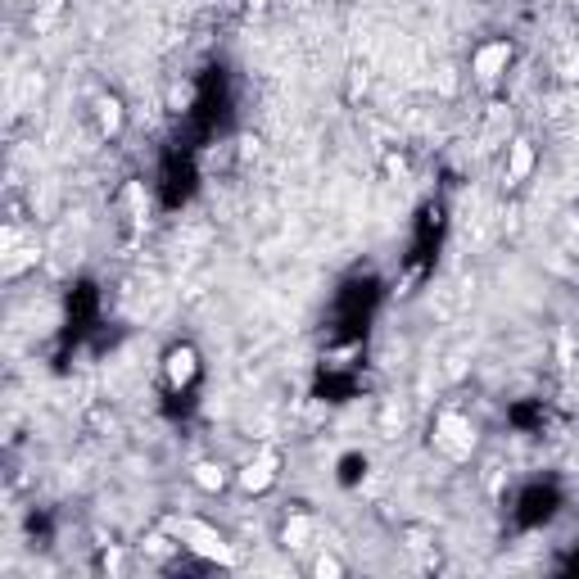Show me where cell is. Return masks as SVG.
<instances>
[{"label": "cell", "instance_id": "cell-1", "mask_svg": "<svg viewBox=\"0 0 579 579\" xmlns=\"http://www.w3.org/2000/svg\"><path fill=\"white\" fill-rule=\"evenodd\" d=\"M173 534H181V539H190V548H195V552H204V556H213V561H227V566L235 561V552L227 548V543H222L213 530H204V525H195V521H177V525H173Z\"/></svg>", "mask_w": 579, "mask_h": 579}, {"label": "cell", "instance_id": "cell-2", "mask_svg": "<svg viewBox=\"0 0 579 579\" xmlns=\"http://www.w3.org/2000/svg\"><path fill=\"white\" fill-rule=\"evenodd\" d=\"M435 444L444 448V453H453V457H466L471 453V425L462 421V416H439Z\"/></svg>", "mask_w": 579, "mask_h": 579}, {"label": "cell", "instance_id": "cell-3", "mask_svg": "<svg viewBox=\"0 0 579 579\" xmlns=\"http://www.w3.org/2000/svg\"><path fill=\"white\" fill-rule=\"evenodd\" d=\"M502 63H507V46H485L475 55V73H480V77H493Z\"/></svg>", "mask_w": 579, "mask_h": 579}, {"label": "cell", "instance_id": "cell-4", "mask_svg": "<svg viewBox=\"0 0 579 579\" xmlns=\"http://www.w3.org/2000/svg\"><path fill=\"white\" fill-rule=\"evenodd\" d=\"M190 371H195V353H190V349H181V353L168 358V376H173V385H186Z\"/></svg>", "mask_w": 579, "mask_h": 579}, {"label": "cell", "instance_id": "cell-5", "mask_svg": "<svg viewBox=\"0 0 579 579\" xmlns=\"http://www.w3.org/2000/svg\"><path fill=\"white\" fill-rule=\"evenodd\" d=\"M240 485L244 489H263V485H272V462H259V466H249L240 475Z\"/></svg>", "mask_w": 579, "mask_h": 579}, {"label": "cell", "instance_id": "cell-6", "mask_svg": "<svg viewBox=\"0 0 579 579\" xmlns=\"http://www.w3.org/2000/svg\"><path fill=\"white\" fill-rule=\"evenodd\" d=\"M530 163H534L530 145H516V149H511V177H525V173H530Z\"/></svg>", "mask_w": 579, "mask_h": 579}, {"label": "cell", "instance_id": "cell-7", "mask_svg": "<svg viewBox=\"0 0 579 579\" xmlns=\"http://www.w3.org/2000/svg\"><path fill=\"white\" fill-rule=\"evenodd\" d=\"M195 480H199L204 489H222V471H218V466H199Z\"/></svg>", "mask_w": 579, "mask_h": 579}, {"label": "cell", "instance_id": "cell-8", "mask_svg": "<svg viewBox=\"0 0 579 579\" xmlns=\"http://www.w3.org/2000/svg\"><path fill=\"white\" fill-rule=\"evenodd\" d=\"M317 575H340V561H330V556H321V561H317Z\"/></svg>", "mask_w": 579, "mask_h": 579}]
</instances>
